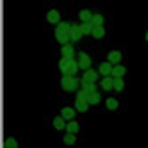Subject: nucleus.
Returning a JSON list of instances; mask_svg holds the SVG:
<instances>
[{"label": "nucleus", "mask_w": 148, "mask_h": 148, "mask_svg": "<svg viewBox=\"0 0 148 148\" xmlns=\"http://www.w3.org/2000/svg\"><path fill=\"white\" fill-rule=\"evenodd\" d=\"M61 54L64 59H73V56H75V50H73V47L68 43V45H62L61 47Z\"/></svg>", "instance_id": "6"}, {"label": "nucleus", "mask_w": 148, "mask_h": 148, "mask_svg": "<svg viewBox=\"0 0 148 148\" xmlns=\"http://www.w3.org/2000/svg\"><path fill=\"white\" fill-rule=\"evenodd\" d=\"M54 127H56L57 130H64V129H66L64 118H62V116H57V118H54Z\"/></svg>", "instance_id": "18"}, {"label": "nucleus", "mask_w": 148, "mask_h": 148, "mask_svg": "<svg viewBox=\"0 0 148 148\" xmlns=\"http://www.w3.org/2000/svg\"><path fill=\"white\" fill-rule=\"evenodd\" d=\"M4 146H5V148H16V146H18V141L14 139V137H7L5 143H4Z\"/></svg>", "instance_id": "25"}, {"label": "nucleus", "mask_w": 148, "mask_h": 148, "mask_svg": "<svg viewBox=\"0 0 148 148\" xmlns=\"http://www.w3.org/2000/svg\"><path fill=\"white\" fill-rule=\"evenodd\" d=\"M77 100H88V91L79 89V91H77Z\"/></svg>", "instance_id": "27"}, {"label": "nucleus", "mask_w": 148, "mask_h": 148, "mask_svg": "<svg viewBox=\"0 0 148 148\" xmlns=\"http://www.w3.org/2000/svg\"><path fill=\"white\" fill-rule=\"evenodd\" d=\"M79 68H82L84 71H86V70H89V66H91V57L88 56V54H84V52H80V54H79Z\"/></svg>", "instance_id": "4"}, {"label": "nucleus", "mask_w": 148, "mask_h": 148, "mask_svg": "<svg viewBox=\"0 0 148 148\" xmlns=\"http://www.w3.org/2000/svg\"><path fill=\"white\" fill-rule=\"evenodd\" d=\"M98 73H100V75H103V77H109L111 73H112V64H111L109 61L102 62V64H100V68H98Z\"/></svg>", "instance_id": "5"}, {"label": "nucleus", "mask_w": 148, "mask_h": 148, "mask_svg": "<svg viewBox=\"0 0 148 148\" xmlns=\"http://www.w3.org/2000/svg\"><path fill=\"white\" fill-rule=\"evenodd\" d=\"M75 111L77 109H71V107H62V111H61V116H62V118H64V120H73V118H75Z\"/></svg>", "instance_id": "11"}, {"label": "nucleus", "mask_w": 148, "mask_h": 148, "mask_svg": "<svg viewBox=\"0 0 148 148\" xmlns=\"http://www.w3.org/2000/svg\"><path fill=\"white\" fill-rule=\"evenodd\" d=\"M47 20H48L50 23H57V25H59V23H61V22H59V20H61V14L56 11V9H52V11H48V14H47Z\"/></svg>", "instance_id": "12"}, {"label": "nucleus", "mask_w": 148, "mask_h": 148, "mask_svg": "<svg viewBox=\"0 0 148 148\" xmlns=\"http://www.w3.org/2000/svg\"><path fill=\"white\" fill-rule=\"evenodd\" d=\"M102 23H103V16H102V14H93L91 25H93V27H102Z\"/></svg>", "instance_id": "21"}, {"label": "nucleus", "mask_w": 148, "mask_h": 148, "mask_svg": "<svg viewBox=\"0 0 148 148\" xmlns=\"http://www.w3.org/2000/svg\"><path fill=\"white\" fill-rule=\"evenodd\" d=\"M64 145H75V134H71V132H68L66 136H64Z\"/></svg>", "instance_id": "26"}, {"label": "nucleus", "mask_w": 148, "mask_h": 148, "mask_svg": "<svg viewBox=\"0 0 148 148\" xmlns=\"http://www.w3.org/2000/svg\"><path fill=\"white\" fill-rule=\"evenodd\" d=\"M107 61L111 62L112 66H114V64H120V61H121V52H118V50H112V52H109Z\"/></svg>", "instance_id": "8"}, {"label": "nucleus", "mask_w": 148, "mask_h": 148, "mask_svg": "<svg viewBox=\"0 0 148 148\" xmlns=\"http://www.w3.org/2000/svg\"><path fill=\"white\" fill-rule=\"evenodd\" d=\"M105 105H107V109H109V111H116V109H118V100H114V98H107Z\"/></svg>", "instance_id": "23"}, {"label": "nucleus", "mask_w": 148, "mask_h": 148, "mask_svg": "<svg viewBox=\"0 0 148 148\" xmlns=\"http://www.w3.org/2000/svg\"><path fill=\"white\" fill-rule=\"evenodd\" d=\"M97 79H98V73L95 71V70H86V71H84L82 80H86V82H95Z\"/></svg>", "instance_id": "10"}, {"label": "nucleus", "mask_w": 148, "mask_h": 148, "mask_svg": "<svg viewBox=\"0 0 148 148\" xmlns=\"http://www.w3.org/2000/svg\"><path fill=\"white\" fill-rule=\"evenodd\" d=\"M123 88H125V82H123V79H121V77L114 79V91H123Z\"/></svg>", "instance_id": "22"}, {"label": "nucleus", "mask_w": 148, "mask_h": 148, "mask_svg": "<svg viewBox=\"0 0 148 148\" xmlns=\"http://www.w3.org/2000/svg\"><path fill=\"white\" fill-rule=\"evenodd\" d=\"M125 66H121V64H114L112 66V73H111V75L114 77V79H118V77H121L123 79V75H125Z\"/></svg>", "instance_id": "13"}, {"label": "nucleus", "mask_w": 148, "mask_h": 148, "mask_svg": "<svg viewBox=\"0 0 148 148\" xmlns=\"http://www.w3.org/2000/svg\"><path fill=\"white\" fill-rule=\"evenodd\" d=\"M93 38H97V39H102L105 36V30H103V25L102 27H93V32H91Z\"/></svg>", "instance_id": "19"}, {"label": "nucleus", "mask_w": 148, "mask_h": 148, "mask_svg": "<svg viewBox=\"0 0 148 148\" xmlns=\"http://www.w3.org/2000/svg\"><path fill=\"white\" fill-rule=\"evenodd\" d=\"M88 107H89V102H88V100H77V102H75V109H77L79 112H86Z\"/></svg>", "instance_id": "16"}, {"label": "nucleus", "mask_w": 148, "mask_h": 148, "mask_svg": "<svg viewBox=\"0 0 148 148\" xmlns=\"http://www.w3.org/2000/svg\"><path fill=\"white\" fill-rule=\"evenodd\" d=\"M66 132H71V134H77L79 132V123L75 120H70L66 123Z\"/></svg>", "instance_id": "17"}, {"label": "nucleus", "mask_w": 148, "mask_h": 148, "mask_svg": "<svg viewBox=\"0 0 148 148\" xmlns=\"http://www.w3.org/2000/svg\"><path fill=\"white\" fill-rule=\"evenodd\" d=\"M79 84H80V80L73 75H62V79H61V86L64 91H79Z\"/></svg>", "instance_id": "3"}, {"label": "nucleus", "mask_w": 148, "mask_h": 148, "mask_svg": "<svg viewBox=\"0 0 148 148\" xmlns=\"http://www.w3.org/2000/svg\"><path fill=\"white\" fill-rule=\"evenodd\" d=\"M70 30H71V25L66 23V22H61L56 29V39L59 41L61 45H68V41L71 39L70 38Z\"/></svg>", "instance_id": "1"}, {"label": "nucleus", "mask_w": 148, "mask_h": 148, "mask_svg": "<svg viewBox=\"0 0 148 148\" xmlns=\"http://www.w3.org/2000/svg\"><path fill=\"white\" fill-rule=\"evenodd\" d=\"M146 41H148V32H146Z\"/></svg>", "instance_id": "28"}, {"label": "nucleus", "mask_w": 148, "mask_h": 148, "mask_svg": "<svg viewBox=\"0 0 148 148\" xmlns=\"http://www.w3.org/2000/svg\"><path fill=\"white\" fill-rule=\"evenodd\" d=\"M80 84H82V89H84V91H88V93L97 91V86H95V82H86V80H80Z\"/></svg>", "instance_id": "20"}, {"label": "nucleus", "mask_w": 148, "mask_h": 148, "mask_svg": "<svg viewBox=\"0 0 148 148\" xmlns=\"http://www.w3.org/2000/svg\"><path fill=\"white\" fill-rule=\"evenodd\" d=\"M80 30H82L84 36H88V34L93 32V25H91V23H82V25H80Z\"/></svg>", "instance_id": "24"}, {"label": "nucleus", "mask_w": 148, "mask_h": 148, "mask_svg": "<svg viewBox=\"0 0 148 148\" xmlns=\"http://www.w3.org/2000/svg\"><path fill=\"white\" fill-rule=\"evenodd\" d=\"M79 18L82 20V23H91V20H93V14L88 11V9H82V11L79 13Z\"/></svg>", "instance_id": "14"}, {"label": "nucleus", "mask_w": 148, "mask_h": 148, "mask_svg": "<svg viewBox=\"0 0 148 148\" xmlns=\"http://www.w3.org/2000/svg\"><path fill=\"white\" fill-rule=\"evenodd\" d=\"M102 89H103V91H111V89H114V77H112V75L102 79Z\"/></svg>", "instance_id": "7"}, {"label": "nucleus", "mask_w": 148, "mask_h": 148, "mask_svg": "<svg viewBox=\"0 0 148 148\" xmlns=\"http://www.w3.org/2000/svg\"><path fill=\"white\" fill-rule=\"evenodd\" d=\"M88 102H89V105H97V103H100V93H98V91L88 93Z\"/></svg>", "instance_id": "15"}, {"label": "nucleus", "mask_w": 148, "mask_h": 148, "mask_svg": "<svg viewBox=\"0 0 148 148\" xmlns=\"http://www.w3.org/2000/svg\"><path fill=\"white\" fill-rule=\"evenodd\" d=\"M59 70L62 71V75H75L79 70V62L73 59H64L62 57L59 61Z\"/></svg>", "instance_id": "2"}, {"label": "nucleus", "mask_w": 148, "mask_h": 148, "mask_svg": "<svg viewBox=\"0 0 148 148\" xmlns=\"http://www.w3.org/2000/svg\"><path fill=\"white\" fill-rule=\"evenodd\" d=\"M82 30H80V25H71V30H70V38L71 41H79L82 38Z\"/></svg>", "instance_id": "9"}]
</instances>
